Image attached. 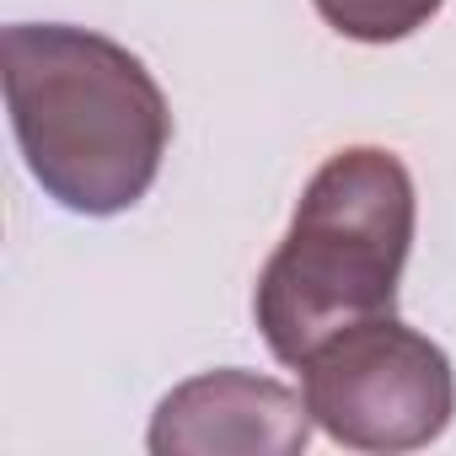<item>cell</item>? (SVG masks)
<instances>
[{
    "instance_id": "obj_4",
    "label": "cell",
    "mask_w": 456,
    "mask_h": 456,
    "mask_svg": "<svg viewBox=\"0 0 456 456\" xmlns=\"http://www.w3.org/2000/svg\"><path fill=\"white\" fill-rule=\"evenodd\" d=\"M306 440V397L253 370H204L172 387L151 419L156 456H296Z\"/></svg>"
},
{
    "instance_id": "obj_3",
    "label": "cell",
    "mask_w": 456,
    "mask_h": 456,
    "mask_svg": "<svg viewBox=\"0 0 456 456\" xmlns=\"http://www.w3.org/2000/svg\"><path fill=\"white\" fill-rule=\"evenodd\" d=\"M301 397L349 451H419L451 424L456 376L435 338L397 317H370L301 360Z\"/></svg>"
},
{
    "instance_id": "obj_1",
    "label": "cell",
    "mask_w": 456,
    "mask_h": 456,
    "mask_svg": "<svg viewBox=\"0 0 456 456\" xmlns=\"http://www.w3.org/2000/svg\"><path fill=\"white\" fill-rule=\"evenodd\" d=\"M6 108L33 183L92 220L134 209L172 140L156 76L124 44L70 22L6 28Z\"/></svg>"
},
{
    "instance_id": "obj_5",
    "label": "cell",
    "mask_w": 456,
    "mask_h": 456,
    "mask_svg": "<svg viewBox=\"0 0 456 456\" xmlns=\"http://www.w3.org/2000/svg\"><path fill=\"white\" fill-rule=\"evenodd\" d=\"M317 17L354 44H397L408 33H419L445 0H312Z\"/></svg>"
},
{
    "instance_id": "obj_2",
    "label": "cell",
    "mask_w": 456,
    "mask_h": 456,
    "mask_svg": "<svg viewBox=\"0 0 456 456\" xmlns=\"http://www.w3.org/2000/svg\"><path fill=\"white\" fill-rule=\"evenodd\" d=\"M413 220V177L392 151L349 145L328 156L253 290V317L269 354L301 365L322 338L392 317Z\"/></svg>"
}]
</instances>
